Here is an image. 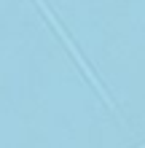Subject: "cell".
<instances>
[{
	"label": "cell",
	"instance_id": "7a4b0ae2",
	"mask_svg": "<svg viewBox=\"0 0 145 148\" xmlns=\"http://www.w3.org/2000/svg\"><path fill=\"white\" fill-rule=\"evenodd\" d=\"M137 148H145V143H140V145H137Z\"/></svg>",
	"mask_w": 145,
	"mask_h": 148
},
{
	"label": "cell",
	"instance_id": "6da1fadb",
	"mask_svg": "<svg viewBox=\"0 0 145 148\" xmlns=\"http://www.w3.org/2000/svg\"><path fill=\"white\" fill-rule=\"evenodd\" d=\"M35 5L40 8V14H43V16H46V22H48V24H51V27H54V30H57V35H59V38H62V40H65V46H67V51H70V54H73V59H75V62H78V67H81V70H83V75H86V78H89V84H91V86H94V92L99 94V97H102V100H105V105H108L110 110H113V113H116V116H118V119H121V113H118V108H116V102H113V97H110V94H108V89H105V86H102V81H99V78L94 75V70H91V67H89V62H86V59H83V57H81V51H78V49H75V40L70 38V32H67V30L62 27V22H59V19H57V14H54V11H51V8H48V5L43 3V0H35Z\"/></svg>",
	"mask_w": 145,
	"mask_h": 148
}]
</instances>
